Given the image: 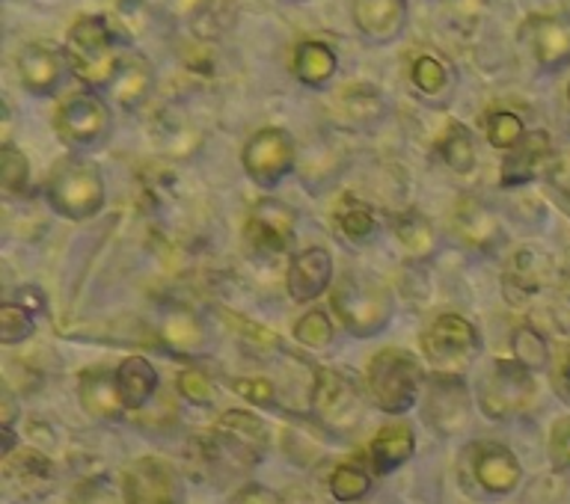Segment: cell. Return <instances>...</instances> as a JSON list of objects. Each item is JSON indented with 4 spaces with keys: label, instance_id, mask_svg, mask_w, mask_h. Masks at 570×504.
I'll return each mask as SVG.
<instances>
[{
    "label": "cell",
    "instance_id": "cell-1",
    "mask_svg": "<svg viewBox=\"0 0 570 504\" xmlns=\"http://www.w3.org/2000/svg\"><path fill=\"white\" fill-rule=\"evenodd\" d=\"M62 57L71 75L92 89L114 87L116 75L122 69L119 39L105 16H80L66 33Z\"/></svg>",
    "mask_w": 570,
    "mask_h": 504
},
{
    "label": "cell",
    "instance_id": "cell-2",
    "mask_svg": "<svg viewBox=\"0 0 570 504\" xmlns=\"http://www.w3.org/2000/svg\"><path fill=\"white\" fill-rule=\"evenodd\" d=\"M45 199L66 220H89L105 208L107 187L98 164L78 155L60 158L45 181Z\"/></svg>",
    "mask_w": 570,
    "mask_h": 504
},
{
    "label": "cell",
    "instance_id": "cell-3",
    "mask_svg": "<svg viewBox=\"0 0 570 504\" xmlns=\"http://www.w3.org/2000/svg\"><path fill=\"white\" fill-rule=\"evenodd\" d=\"M333 315L356 338H372L392 320L390 288L372 274L351 270L333 285Z\"/></svg>",
    "mask_w": 570,
    "mask_h": 504
},
{
    "label": "cell",
    "instance_id": "cell-4",
    "mask_svg": "<svg viewBox=\"0 0 570 504\" xmlns=\"http://www.w3.org/2000/svg\"><path fill=\"white\" fill-rule=\"evenodd\" d=\"M422 368L407 350L386 347L368 359L365 368V389L383 413L401 416L416 407L419 389H422Z\"/></svg>",
    "mask_w": 570,
    "mask_h": 504
},
{
    "label": "cell",
    "instance_id": "cell-5",
    "mask_svg": "<svg viewBox=\"0 0 570 504\" xmlns=\"http://www.w3.org/2000/svg\"><path fill=\"white\" fill-rule=\"evenodd\" d=\"M271 434L267 425L249 409H226L214 422L212 436L203 443V457L208 463L229 461L232 466H256L267 454Z\"/></svg>",
    "mask_w": 570,
    "mask_h": 504
},
{
    "label": "cell",
    "instance_id": "cell-6",
    "mask_svg": "<svg viewBox=\"0 0 570 504\" xmlns=\"http://www.w3.org/2000/svg\"><path fill=\"white\" fill-rule=\"evenodd\" d=\"M475 398H479L481 413L493 422L523 416L538 398L534 372H529L517 359H493L488 372L481 374Z\"/></svg>",
    "mask_w": 570,
    "mask_h": 504
},
{
    "label": "cell",
    "instance_id": "cell-7",
    "mask_svg": "<svg viewBox=\"0 0 570 504\" xmlns=\"http://www.w3.org/2000/svg\"><path fill=\"white\" fill-rule=\"evenodd\" d=\"M114 113L96 89H80L62 98L53 113V131L69 149H98L107 140Z\"/></svg>",
    "mask_w": 570,
    "mask_h": 504
},
{
    "label": "cell",
    "instance_id": "cell-8",
    "mask_svg": "<svg viewBox=\"0 0 570 504\" xmlns=\"http://www.w3.org/2000/svg\"><path fill=\"white\" fill-rule=\"evenodd\" d=\"M479 350L481 336L475 324H470L463 315H454V312L436 315L422 333V354L436 372L443 374L463 368Z\"/></svg>",
    "mask_w": 570,
    "mask_h": 504
},
{
    "label": "cell",
    "instance_id": "cell-9",
    "mask_svg": "<svg viewBox=\"0 0 570 504\" xmlns=\"http://www.w3.org/2000/svg\"><path fill=\"white\" fill-rule=\"evenodd\" d=\"M0 478H3V493L9 502L16 504H39L51 496L57 484H60V472L53 466L48 454L39 448H18V452L3 457L0 466Z\"/></svg>",
    "mask_w": 570,
    "mask_h": 504
},
{
    "label": "cell",
    "instance_id": "cell-10",
    "mask_svg": "<svg viewBox=\"0 0 570 504\" xmlns=\"http://www.w3.org/2000/svg\"><path fill=\"white\" fill-rule=\"evenodd\" d=\"M297 164V146L285 128H262L244 142L240 167L258 187H276Z\"/></svg>",
    "mask_w": 570,
    "mask_h": 504
},
{
    "label": "cell",
    "instance_id": "cell-11",
    "mask_svg": "<svg viewBox=\"0 0 570 504\" xmlns=\"http://www.w3.org/2000/svg\"><path fill=\"white\" fill-rule=\"evenodd\" d=\"M294 229H297V214L292 205L279 199H258L244 223V244L256 256H283L294 244Z\"/></svg>",
    "mask_w": 570,
    "mask_h": 504
},
{
    "label": "cell",
    "instance_id": "cell-12",
    "mask_svg": "<svg viewBox=\"0 0 570 504\" xmlns=\"http://www.w3.org/2000/svg\"><path fill=\"white\" fill-rule=\"evenodd\" d=\"M472 418V395L461 374L436 372L428 377L425 395V422L436 434L454 436L466 431Z\"/></svg>",
    "mask_w": 570,
    "mask_h": 504
},
{
    "label": "cell",
    "instance_id": "cell-13",
    "mask_svg": "<svg viewBox=\"0 0 570 504\" xmlns=\"http://www.w3.org/2000/svg\"><path fill=\"white\" fill-rule=\"evenodd\" d=\"M125 504H178L181 484L164 457H137L122 472Z\"/></svg>",
    "mask_w": 570,
    "mask_h": 504
},
{
    "label": "cell",
    "instance_id": "cell-14",
    "mask_svg": "<svg viewBox=\"0 0 570 504\" xmlns=\"http://www.w3.org/2000/svg\"><path fill=\"white\" fill-rule=\"evenodd\" d=\"M312 409L321 422L333 427H351L360 418L363 395L356 383L336 368H318L312 383Z\"/></svg>",
    "mask_w": 570,
    "mask_h": 504
},
{
    "label": "cell",
    "instance_id": "cell-15",
    "mask_svg": "<svg viewBox=\"0 0 570 504\" xmlns=\"http://www.w3.org/2000/svg\"><path fill=\"white\" fill-rule=\"evenodd\" d=\"M552 261L550 256H543L541 249L525 247L514 253V258L508 261L505 276H502V291L511 306H529L538 294L550 285Z\"/></svg>",
    "mask_w": 570,
    "mask_h": 504
},
{
    "label": "cell",
    "instance_id": "cell-16",
    "mask_svg": "<svg viewBox=\"0 0 570 504\" xmlns=\"http://www.w3.org/2000/svg\"><path fill=\"white\" fill-rule=\"evenodd\" d=\"M472 475L490 496H508V493H514L520 487L523 466L505 445L479 443L472 445Z\"/></svg>",
    "mask_w": 570,
    "mask_h": 504
},
{
    "label": "cell",
    "instance_id": "cell-17",
    "mask_svg": "<svg viewBox=\"0 0 570 504\" xmlns=\"http://www.w3.org/2000/svg\"><path fill=\"white\" fill-rule=\"evenodd\" d=\"M333 285V256L324 247H309L297 253L285 274V288L294 303L318 300Z\"/></svg>",
    "mask_w": 570,
    "mask_h": 504
},
{
    "label": "cell",
    "instance_id": "cell-18",
    "mask_svg": "<svg viewBox=\"0 0 570 504\" xmlns=\"http://www.w3.org/2000/svg\"><path fill=\"white\" fill-rule=\"evenodd\" d=\"M354 24L372 45H392L407 27V0H354Z\"/></svg>",
    "mask_w": 570,
    "mask_h": 504
},
{
    "label": "cell",
    "instance_id": "cell-19",
    "mask_svg": "<svg viewBox=\"0 0 570 504\" xmlns=\"http://www.w3.org/2000/svg\"><path fill=\"white\" fill-rule=\"evenodd\" d=\"M18 78L24 83L27 92L33 96H51L53 89L60 87L62 69H66V57L53 51L48 45L27 42L16 57Z\"/></svg>",
    "mask_w": 570,
    "mask_h": 504
},
{
    "label": "cell",
    "instance_id": "cell-20",
    "mask_svg": "<svg viewBox=\"0 0 570 504\" xmlns=\"http://www.w3.org/2000/svg\"><path fill=\"white\" fill-rule=\"evenodd\" d=\"M520 42L529 45L541 66H559L570 57V30L552 16H529L520 27Z\"/></svg>",
    "mask_w": 570,
    "mask_h": 504
},
{
    "label": "cell",
    "instance_id": "cell-21",
    "mask_svg": "<svg viewBox=\"0 0 570 504\" xmlns=\"http://www.w3.org/2000/svg\"><path fill=\"white\" fill-rule=\"evenodd\" d=\"M552 140L547 131H529L523 137V142L517 149L508 151V158L502 160V172H499V181L502 187H520L529 185L534 178L541 176L547 160H550Z\"/></svg>",
    "mask_w": 570,
    "mask_h": 504
},
{
    "label": "cell",
    "instance_id": "cell-22",
    "mask_svg": "<svg viewBox=\"0 0 570 504\" xmlns=\"http://www.w3.org/2000/svg\"><path fill=\"white\" fill-rule=\"evenodd\" d=\"M78 401L80 407L87 409L92 418H98V422H119L125 413L116 372H107V368H89V372L80 374Z\"/></svg>",
    "mask_w": 570,
    "mask_h": 504
},
{
    "label": "cell",
    "instance_id": "cell-23",
    "mask_svg": "<svg viewBox=\"0 0 570 504\" xmlns=\"http://www.w3.org/2000/svg\"><path fill=\"white\" fill-rule=\"evenodd\" d=\"M452 226L454 235L466 244V247L475 249H490L497 247L499 238H502V226H499V217L490 211L488 205L472 199V196H463L458 199L452 211Z\"/></svg>",
    "mask_w": 570,
    "mask_h": 504
},
{
    "label": "cell",
    "instance_id": "cell-24",
    "mask_svg": "<svg viewBox=\"0 0 570 504\" xmlns=\"http://www.w3.org/2000/svg\"><path fill=\"white\" fill-rule=\"evenodd\" d=\"M292 71L303 87H327L338 71V53L324 39H303V42L294 45Z\"/></svg>",
    "mask_w": 570,
    "mask_h": 504
},
{
    "label": "cell",
    "instance_id": "cell-25",
    "mask_svg": "<svg viewBox=\"0 0 570 504\" xmlns=\"http://www.w3.org/2000/svg\"><path fill=\"white\" fill-rule=\"evenodd\" d=\"M413 452H416L413 427L404 425V422H395V425L381 427V434L372 439L368 457H372V466L377 475H390L399 466H404L413 457Z\"/></svg>",
    "mask_w": 570,
    "mask_h": 504
},
{
    "label": "cell",
    "instance_id": "cell-26",
    "mask_svg": "<svg viewBox=\"0 0 570 504\" xmlns=\"http://www.w3.org/2000/svg\"><path fill=\"white\" fill-rule=\"evenodd\" d=\"M151 87H155V69H151V62L140 53H128L122 57V69L116 75L114 92L116 105L122 107V110H137V107L149 98Z\"/></svg>",
    "mask_w": 570,
    "mask_h": 504
},
{
    "label": "cell",
    "instance_id": "cell-27",
    "mask_svg": "<svg viewBox=\"0 0 570 504\" xmlns=\"http://www.w3.org/2000/svg\"><path fill=\"white\" fill-rule=\"evenodd\" d=\"M116 383H119V395H122L125 409H142L155 398L158 392V372L149 359L142 356H128L119 368H116Z\"/></svg>",
    "mask_w": 570,
    "mask_h": 504
},
{
    "label": "cell",
    "instance_id": "cell-28",
    "mask_svg": "<svg viewBox=\"0 0 570 504\" xmlns=\"http://www.w3.org/2000/svg\"><path fill=\"white\" fill-rule=\"evenodd\" d=\"M158 336L173 354H199L205 347L203 320L196 318L190 309H181V306L164 312Z\"/></svg>",
    "mask_w": 570,
    "mask_h": 504
},
{
    "label": "cell",
    "instance_id": "cell-29",
    "mask_svg": "<svg viewBox=\"0 0 570 504\" xmlns=\"http://www.w3.org/2000/svg\"><path fill=\"white\" fill-rule=\"evenodd\" d=\"M333 223H336V229L345 235L347 240H354V244H363V240L374 238L377 229H381V217L374 211L372 205L360 199L354 194H342L333 205Z\"/></svg>",
    "mask_w": 570,
    "mask_h": 504
},
{
    "label": "cell",
    "instance_id": "cell-30",
    "mask_svg": "<svg viewBox=\"0 0 570 504\" xmlns=\"http://www.w3.org/2000/svg\"><path fill=\"white\" fill-rule=\"evenodd\" d=\"M336 113L351 128H368L383 116V96L372 83H347L336 96Z\"/></svg>",
    "mask_w": 570,
    "mask_h": 504
},
{
    "label": "cell",
    "instance_id": "cell-31",
    "mask_svg": "<svg viewBox=\"0 0 570 504\" xmlns=\"http://www.w3.org/2000/svg\"><path fill=\"white\" fill-rule=\"evenodd\" d=\"M392 231L399 238L401 249L413 258H428L436 249V231L431 226L425 214H419L416 208H407L401 211L395 220H392Z\"/></svg>",
    "mask_w": 570,
    "mask_h": 504
},
{
    "label": "cell",
    "instance_id": "cell-32",
    "mask_svg": "<svg viewBox=\"0 0 570 504\" xmlns=\"http://www.w3.org/2000/svg\"><path fill=\"white\" fill-rule=\"evenodd\" d=\"M436 149L443 155L445 167L458 172V176H470L472 169H475V137L463 122L452 119V122L445 125L443 137L436 142Z\"/></svg>",
    "mask_w": 570,
    "mask_h": 504
},
{
    "label": "cell",
    "instance_id": "cell-33",
    "mask_svg": "<svg viewBox=\"0 0 570 504\" xmlns=\"http://www.w3.org/2000/svg\"><path fill=\"white\" fill-rule=\"evenodd\" d=\"M368 493H372V478L354 463H338L336 470L330 472V496L338 504L363 502Z\"/></svg>",
    "mask_w": 570,
    "mask_h": 504
},
{
    "label": "cell",
    "instance_id": "cell-34",
    "mask_svg": "<svg viewBox=\"0 0 570 504\" xmlns=\"http://www.w3.org/2000/svg\"><path fill=\"white\" fill-rule=\"evenodd\" d=\"M220 318L223 324L235 333V336L244 342V345H249L253 350H258V354H271V350H279V336H276L274 329L262 327L258 320L247 318V315H238V312L232 309H220Z\"/></svg>",
    "mask_w": 570,
    "mask_h": 504
},
{
    "label": "cell",
    "instance_id": "cell-35",
    "mask_svg": "<svg viewBox=\"0 0 570 504\" xmlns=\"http://www.w3.org/2000/svg\"><path fill=\"white\" fill-rule=\"evenodd\" d=\"M484 134H488V142L493 149L511 151L523 142V137L529 131H525L523 119L514 110H493L484 119Z\"/></svg>",
    "mask_w": 570,
    "mask_h": 504
},
{
    "label": "cell",
    "instance_id": "cell-36",
    "mask_svg": "<svg viewBox=\"0 0 570 504\" xmlns=\"http://www.w3.org/2000/svg\"><path fill=\"white\" fill-rule=\"evenodd\" d=\"M294 338L301 342L303 347H309V350H324V347L333 342V320H330L327 312L321 309H309L303 312L301 318L294 320Z\"/></svg>",
    "mask_w": 570,
    "mask_h": 504
},
{
    "label": "cell",
    "instance_id": "cell-37",
    "mask_svg": "<svg viewBox=\"0 0 570 504\" xmlns=\"http://www.w3.org/2000/svg\"><path fill=\"white\" fill-rule=\"evenodd\" d=\"M0 181H3V194L7 196L27 194V185H30L27 155L16 149L12 142H3V149H0Z\"/></svg>",
    "mask_w": 570,
    "mask_h": 504
},
{
    "label": "cell",
    "instance_id": "cell-38",
    "mask_svg": "<svg viewBox=\"0 0 570 504\" xmlns=\"http://www.w3.org/2000/svg\"><path fill=\"white\" fill-rule=\"evenodd\" d=\"M33 312H27L24 306H18L16 300H9L0 306V342H3V345H21L27 338H33Z\"/></svg>",
    "mask_w": 570,
    "mask_h": 504
},
{
    "label": "cell",
    "instance_id": "cell-39",
    "mask_svg": "<svg viewBox=\"0 0 570 504\" xmlns=\"http://www.w3.org/2000/svg\"><path fill=\"white\" fill-rule=\"evenodd\" d=\"M410 83L422 92V96H440L449 87V71L436 57L431 53H419L416 60L410 62Z\"/></svg>",
    "mask_w": 570,
    "mask_h": 504
},
{
    "label": "cell",
    "instance_id": "cell-40",
    "mask_svg": "<svg viewBox=\"0 0 570 504\" xmlns=\"http://www.w3.org/2000/svg\"><path fill=\"white\" fill-rule=\"evenodd\" d=\"M514 359L520 365H525L529 372L547 368L550 365V345H547V338L534 327H520L514 333Z\"/></svg>",
    "mask_w": 570,
    "mask_h": 504
},
{
    "label": "cell",
    "instance_id": "cell-41",
    "mask_svg": "<svg viewBox=\"0 0 570 504\" xmlns=\"http://www.w3.org/2000/svg\"><path fill=\"white\" fill-rule=\"evenodd\" d=\"M176 389L178 395L187 401V404H194V407H214V401H217V386L205 372L199 368H185V372L176 377Z\"/></svg>",
    "mask_w": 570,
    "mask_h": 504
},
{
    "label": "cell",
    "instance_id": "cell-42",
    "mask_svg": "<svg viewBox=\"0 0 570 504\" xmlns=\"http://www.w3.org/2000/svg\"><path fill=\"white\" fill-rule=\"evenodd\" d=\"M69 504H125V496L114 481L98 475V478L78 481L71 490Z\"/></svg>",
    "mask_w": 570,
    "mask_h": 504
},
{
    "label": "cell",
    "instance_id": "cell-43",
    "mask_svg": "<svg viewBox=\"0 0 570 504\" xmlns=\"http://www.w3.org/2000/svg\"><path fill=\"white\" fill-rule=\"evenodd\" d=\"M229 386L232 392H238L240 398L249 401V404H256V407H271L276 401L274 383L265 381V377H235Z\"/></svg>",
    "mask_w": 570,
    "mask_h": 504
},
{
    "label": "cell",
    "instance_id": "cell-44",
    "mask_svg": "<svg viewBox=\"0 0 570 504\" xmlns=\"http://www.w3.org/2000/svg\"><path fill=\"white\" fill-rule=\"evenodd\" d=\"M550 454L559 470H570V416L559 418L550 431Z\"/></svg>",
    "mask_w": 570,
    "mask_h": 504
},
{
    "label": "cell",
    "instance_id": "cell-45",
    "mask_svg": "<svg viewBox=\"0 0 570 504\" xmlns=\"http://www.w3.org/2000/svg\"><path fill=\"white\" fill-rule=\"evenodd\" d=\"M214 0H167V9L178 21H196V18L208 16Z\"/></svg>",
    "mask_w": 570,
    "mask_h": 504
},
{
    "label": "cell",
    "instance_id": "cell-46",
    "mask_svg": "<svg viewBox=\"0 0 570 504\" xmlns=\"http://www.w3.org/2000/svg\"><path fill=\"white\" fill-rule=\"evenodd\" d=\"M18 306H24L27 312H45L48 309V300H45L42 288H36V285H21V291L16 297Z\"/></svg>",
    "mask_w": 570,
    "mask_h": 504
},
{
    "label": "cell",
    "instance_id": "cell-47",
    "mask_svg": "<svg viewBox=\"0 0 570 504\" xmlns=\"http://www.w3.org/2000/svg\"><path fill=\"white\" fill-rule=\"evenodd\" d=\"M556 389L570 398V345L561 347L559 354V363H556Z\"/></svg>",
    "mask_w": 570,
    "mask_h": 504
},
{
    "label": "cell",
    "instance_id": "cell-48",
    "mask_svg": "<svg viewBox=\"0 0 570 504\" xmlns=\"http://www.w3.org/2000/svg\"><path fill=\"white\" fill-rule=\"evenodd\" d=\"M232 504H276V496L274 493H267V490L256 487V484H249V487L235 493V502Z\"/></svg>",
    "mask_w": 570,
    "mask_h": 504
},
{
    "label": "cell",
    "instance_id": "cell-49",
    "mask_svg": "<svg viewBox=\"0 0 570 504\" xmlns=\"http://www.w3.org/2000/svg\"><path fill=\"white\" fill-rule=\"evenodd\" d=\"M568 107H570V83H568Z\"/></svg>",
    "mask_w": 570,
    "mask_h": 504
},
{
    "label": "cell",
    "instance_id": "cell-50",
    "mask_svg": "<svg viewBox=\"0 0 570 504\" xmlns=\"http://www.w3.org/2000/svg\"><path fill=\"white\" fill-rule=\"evenodd\" d=\"M292 3H303V0H292Z\"/></svg>",
    "mask_w": 570,
    "mask_h": 504
},
{
    "label": "cell",
    "instance_id": "cell-51",
    "mask_svg": "<svg viewBox=\"0 0 570 504\" xmlns=\"http://www.w3.org/2000/svg\"><path fill=\"white\" fill-rule=\"evenodd\" d=\"M285 504H294V502H285Z\"/></svg>",
    "mask_w": 570,
    "mask_h": 504
}]
</instances>
